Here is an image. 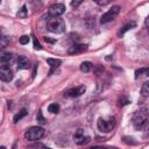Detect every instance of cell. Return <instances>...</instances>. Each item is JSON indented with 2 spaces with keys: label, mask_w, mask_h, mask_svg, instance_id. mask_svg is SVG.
<instances>
[{
  "label": "cell",
  "mask_w": 149,
  "mask_h": 149,
  "mask_svg": "<svg viewBox=\"0 0 149 149\" xmlns=\"http://www.w3.org/2000/svg\"><path fill=\"white\" fill-rule=\"evenodd\" d=\"M149 123V113L146 108H141L140 111H137L134 116H133V125L136 129L141 130L143 128H146Z\"/></svg>",
  "instance_id": "cell-1"
},
{
  "label": "cell",
  "mask_w": 149,
  "mask_h": 149,
  "mask_svg": "<svg viewBox=\"0 0 149 149\" xmlns=\"http://www.w3.org/2000/svg\"><path fill=\"white\" fill-rule=\"evenodd\" d=\"M47 29L55 34L63 33L65 30V21L62 17H51L47 22Z\"/></svg>",
  "instance_id": "cell-2"
},
{
  "label": "cell",
  "mask_w": 149,
  "mask_h": 149,
  "mask_svg": "<svg viewBox=\"0 0 149 149\" xmlns=\"http://www.w3.org/2000/svg\"><path fill=\"white\" fill-rule=\"evenodd\" d=\"M115 125H116V120H115L114 116H108L107 119L100 118L97 122V126H98L99 130H101L102 133H108V132L113 130Z\"/></svg>",
  "instance_id": "cell-3"
},
{
  "label": "cell",
  "mask_w": 149,
  "mask_h": 149,
  "mask_svg": "<svg viewBox=\"0 0 149 149\" xmlns=\"http://www.w3.org/2000/svg\"><path fill=\"white\" fill-rule=\"evenodd\" d=\"M43 135H44V129L42 127H37V126L30 127L24 133V137L28 141H37V140L42 139Z\"/></svg>",
  "instance_id": "cell-4"
},
{
  "label": "cell",
  "mask_w": 149,
  "mask_h": 149,
  "mask_svg": "<svg viewBox=\"0 0 149 149\" xmlns=\"http://www.w3.org/2000/svg\"><path fill=\"white\" fill-rule=\"evenodd\" d=\"M120 13V7L119 6H113L112 8H109L100 19V22L101 23H107L109 21H112L113 19L116 17V15Z\"/></svg>",
  "instance_id": "cell-5"
},
{
  "label": "cell",
  "mask_w": 149,
  "mask_h": 149,
  "mask_svg": "<svg viewBox=\"0 0 149 149\" xmlns=\"http://www.w3.org/2000/svg\"><path fill=\"white\" fill-rule=\"evenodd\" d=\"M65 12V6L63 3H54L48 9V15L50 17H59Z\"/></svg>",
  "instance_id": "cell-6"
},
{
  "label": "cell",
  "mask_w": 149,
  "mask_h": 149,
  "mask_svg": "<svg viewBox=\"0 0 149 149\" xmlns=\"http://www.w3.org/2000/svg\"><path fill=\"white\" fill-rule=\"evenodd\" d=\"M85 86L81 85V86H77V87H72V88H69L68 91L64 92V97H68V98H77L79 95H81L84 92H85Z\"/></svg>",
  "instance_id": "cell-7"
},
{
  "label": "cell",
  "mask_w": 149,
  "mask_h": 149,
  "mask_svg": "<svg viewBox=\"0 0 149 149\" xmlns=\"http://www.w3.org/2000/svg\"><path fill=\"white\" fill-rule=\"evenodd\" d=\"M73 141L77 144H85V143L90 142V137L85 135V133H84L83 129H78L74 133V135H73Z\"/></svg>",
  "instance_id": "cell-8"
},
{
  "label": "cell",
  "mask_w": 149,
  "mask_h": 149,
  "mask_svg": "<svg viewBox=\"0 0 149 149\" xmlns=\"http://www.w3.org/2000/svg\"><path fill=\"white\" fill-rule=\"evenodd\" d=\"M0 78L2 81H10L13 79V72L9 66H1L0 68Z\"/></svg>",
  "instance_id": "cell-9"
},
{
  "label": "cell",
  "mask_w": 149,
  "mask_h": 149,
  "mask_svg": "<svg viewBox=\"0 0 149 149\" xmlns=\"http://www.w3.org/2000/svg\"><path fill=\"white\" fill-rule=\"evenodd\" d=\"M87 50V45L86 44H73L69 48L68 52L70 55H76V54H81L84 51Z\"/></svg>",
  "instance_id": "cell-10"
},
{
  "label": "cell",
  "mask_w": 149,
  "mask_h": 149,
  "mask_svg": "<svg viewBox=\"0 0 149 149\" xmlns=\"http://www.w3.org/2000/svg\"><path fill=\"white\" fill-rule=\"evenodd\" d=\"M0 62H1V66H9L13 62H14V56L10 52H3L0 57Z\"/></svg>",
  "instance_id": "cell-11"
},
{
  "label": "cell",
  "mask_w": 149,
  "mask_h": 149,
  "mask_svg": "<svg viewBox=\"0 0 149 149\" xmlns=\"http://www.w3.org/2000/svg\"><path fill=\"white\" fill-rule=\"evenodd\" d=\"M16 64H17V69H21V70H26L30 66L29 59L24 56H19L16 59Z\"/></svg>",
  "instance_id": "cell-12"
},
{
  "label": "cell",
  "mask_w": 149,
  "mask_h": 149,
  "mask_svg": "<svg viewBox=\"0 0 149 149\" xmlns=\"http://www.w3.org/2000/svg\"><path fill=\"white\" fill-rule=\"evenodd\" d=\"M47 63L50 65V72H49V73L51 74V73L61 65L62 62H61V59H56V58H47Z\"/></svg>",
  "instance_id": "cell-13"
},
{
  "label": "cell",
  "mask_w": 149,
  "mask_h": 149,
  "mask_svg": "<svg viewBox=\"0 0 149 149\" xmlns=\"http://www.w3.org/2000/svg\"><path fill=\"white\" fill-rule=\"evenodd\" d=\"M92 69V63L91 62H83L80 64V71L81 72H88Z\"/></svg>",
  "instance_id": "cell-14"
},
{
  "label": "cell",
  "mask_w": 149,
  "mask_h": 149,
  "mask_svg": "<svg viewBox=\"0 0 149 149\" xmlns=\"http://www.w3.org/2000/svg\"><path fill=\"white\" fill-rule=\"evenodd\" d=\"M48 111L50 112V113H52V114H57L58 112H59V105L58 104H56V102H52V104H50L49 106H48Z\"/></svg>",
  "instance_id": "cell-15"
},
{
  "label": "cell",
  "mask_w": 149,
  "mask_h": 149,
  "mask_svg": "<svg viewBox=\"0 0 149 149\" xmlns=\"http://www.w3.org/2000/svg\"><path fill=\"white\" fill-rule=\"evenodd\" d=\"M141 94L143 97H148L149 95V81L143 83V85L141 87Z\"/></svg>",
  "instance_id": "cell-16"
},
{
  "label": "cell",
  "mask_w": 149,
  "mask_h": 149,
  "mask_svg": "<svg viewBox=\"0 0 149 149\" xmlns=\"http://www.w3.org/2000/svg\"><path fill=\"white\" fill-rule=\"evenodd\" d=\"M27 113H28V112H27V109H26V108L21 109V111H20V112H19V113H17V114L14 116V122L16 123L19 120H21L23 116H26V115H27Z\"/></svg>",
  "instance_id": "cell-17"
},
{
  "label": "cell",
  "mask_w": 149,
  "mask_h": 149,
  "mask_svg": "<svg viewBox=\"0 0 149 149\" xmlns=\"http://www.w3.org/2000/svg\"><path fill=\"white\" fill-rule=\"evenodd\" d=\"M135 26H136V24H135V22H132V23H128V24H126V26H125V27H123V28H122V29L119 31V35H123V34H125L127 30H129V29L134 28Z\"/></svg>",
  "instance_id": "cell-18"
},
{
  "label": "cell",
  "mask_w": 149,
  "mask_h": 149,
  "mask_svg": "<svg viewBox=\"0 0 149 149\" xmlns=\"http://www.w3.org/2000/svg\"><path fill=\"white\" fill-rule=\"evenodd\" d=\"M27 15H28V12H27V9H26V6H22V8L17 12V16H19L20 19H26Z\"/></svg>",
  "instance_id": "cell-19"
},
{
  "label": "cell",
  "mask_w": 149,
  "mask_h": 149,
  "mask_svg": "<svg viewBox=\"0 0 149 149\" xmlns=\"http://www.w3.org/2000/svg\"><path fill=\"white\" fill-rule=\"evenodd\" d=\"M8 43H9V37L2 35V36L0 37V47H1V48H5V47H7Z\"/></svg>",
  "instance_id": "cell-20"
},
{
  "label": "cell",
  "mask_w": 149,
  "mask_h": 149,
  "mask_svg": "<svg viewBox=\"0 0 149 149\" xmlns=\"http://www.w3.org/2000/svg\"><path fill=\"white\" fill-rule=\"evenodd\" d=\"M28 42H29V36L28 35H22L20 37V43L21 44H28Z\"/></svg>",
  "instance_id": "cell-21"
},
{
  "label": "cell",
  "mask_w": 149,
  "mask_h": 149,
  "mask_svg": "<svg viewBox=\"0 0 149 149\" xmlns=\"http://www.w3.org/2000/svg\"><path fill=\"white\" fill-rule=\"evenodd\" d=\"M36 120H37V122H38V123H41V125L45 122V119L43 118V115H42V112H38V113H37V116H36Z\"/></svg>",
  "instance_id": "cell-22"
},
{
  "label": "cell",
  "mask_w": 149,
  "mask_h": 149,
  "mask_svg": "<svg viewBox=\"0 0 149 149\" xmlns=\"http://www.w3.org/2000/svg\"><path fill=\"white\" fill-rule=\"evenodd\" d=\"M33 41H34V48H35L36 50H41V49H42V47H41L40 42L37 41V38H36V37H34V38H33Z\"/></svg>",
  "instance_id": "cell-23"
},
{
  "label": "cell",
  "mask_w": 149,
  "mask_h": 149,
  "mask_svg": "<svg viewBox=\"0 0 149 149\" xmlns=\"http://www.w3.org/2000/svg\"><path fill=\"white\" fill-rule=\"evenodd\" d=\"M91 149H116L114 147H102V146H95V147H92Z\"/></svg>",
  "instance_id": "cell-24"
},
{
  "label": "cell",
  "mask_w": 149,
  "mask_h": 149,
  "mask_svg": "<svg viewBox=\"0 0 149 149\" xmlns=\"http://www.w3.org/2000/svg\"><path fill=\"white\" fill-rule=\"evenodd\" d=\"M30 149H49V148H45V147L42 146V144H35V146L30 147Z\"/></svg>",
  "instance_id": "cell-25"
},
{
  "label": "cell",
  "mask_w": 149,
  "mask_h": 149,
  "mask_svg": "<svg viewBox=\"0 0 149 149\" xmlns=\"http://www.w3.org/2000/svg\"><path fill=\"white\" fill-rule=\"evenodd\" d=\"M80 3H81V1H72V2H71V6L77 7V6H79Z\"/></svg>",
  "instance_id": "cell-26"
},
{
  "label": "cell",
  "mask_w": 149,
  "mask_h": 149,
  "mask_svg": "<svg viewBox=\"0 0 149 149\" xmlns=\"http://www.w3.org/2000/svg\"><path fill=\"white\" fill-rule=\"evenodd\" d=\"M108 2H109L108 0H105V1H100V0H98V1H97L98 5H102V6H104V5H107Z\"/></svg>",
  "instance_id": "cell-27"
},
{
  "label": "cell",
  "mask_w": 149,
  "mask_h": 149,
  "mask_svg": "<svg viewBox=\"0 0 149 149\" xmlns=\"http://www.w3.org/2000/svg\"><path fill=\"white\" fill-rule=\"evenodd\" d=\"M144 23H146V27L149 29V15L146 17V21H144Z\"/></svg>",
  "instance_id": "cell-28"
},
{
  "label": "cell",
  "mask_w": 149,
  "mask_h": 149,
  "mask_svg": "<svg viewBox=\"0 0 149 149\" xmlns=\"http://www.w3.org/2000/svg\"><path fill=\"white\" fill-rule=\"evenodd\" d=\"M144 73H146V76L149 77V68H148V69H144Z\"/></svg>",
  "instance_id": "cell-29"
},
{
  "label": "cell",
  "mask_w": 149,
  "mask_h": 149,
  "mask_svg": "<svg viewBox=\"0 0 149 149\" xmlns=\"http://www.w3.org/2000/svg\"><path fill=\"white\" fill-rule=\"evenodd\" d=\"M0 149H6V147H3V146H2V147H1Z\"/></svg>",
  "instance_id": "cell-30"
}]
</instances>
